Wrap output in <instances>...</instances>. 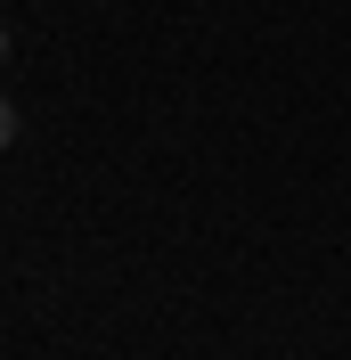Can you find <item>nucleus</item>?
<instances>
[{"label":"nucleus","mask_w":351,"mask_h":360,"mask_svg":"<svg viewBox=\"0 0 351 360\" xmlns=\"http://www.w3.org/2000/svg\"><path fill=\"white\" fill-rule=\"evenodd\" d=\"M8 139H17V107H8V98H0V148H8Z\"/></svg>","instance_id":"nucleus-1"},{"label":"nucleus","mask_w":351,"mask_h":360,"mask_svg":"<svg viewBox=\"0 0 351 360\" xmlns=\"http://www.w3.org/2000/svg\"><path fill=\"white\" fill-rule=\"evenodd\" d=\"M0 58H8V33H0Z\"/></svg>","instance_id":"nucleus-2"}]
</instances>
